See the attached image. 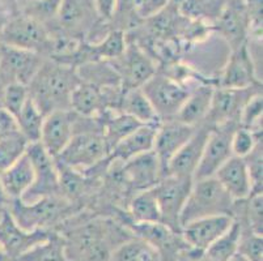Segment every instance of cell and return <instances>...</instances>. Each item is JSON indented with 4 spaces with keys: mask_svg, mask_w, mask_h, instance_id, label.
Returning <instances> with one entry per match:
<instances>
[{
    "mask_svg": "<svg viewBox=\"0 0 263 261\" xmlns=\"http://www.w3.org/2000/svg\"><path fill=\"white\" fill-rule=\"evenodd\" d=\"M231 261H246V260H245V258L242 257V256H241V255H238V253H237V255L234 256V257L232 258Z\"/></svg>",
    "mask_w": 263,
    "mask_h": 261,
    "instance_id": "cell-48",
    "label": "cell"
},
{
    "mask_svg": "<svg viewBox=\"0 0 263 261\" xmlns=\"http://www.w3.org/2000/svg\"><path fill=\"white\" fill-rule=\"evenodd\" d=\"M143 93L149 99L160 122L176 119L190 89L166 73L156 72L144 85Z\"/></svg>",
    "mask_w": 263,
    "mask_h": 261,
    "instance_id": "cell-5",
    "label": "cell"
},
{
    "mask_svg": "<svg viewBox=\"0 0 263 261\" xmlns=\"http://www.w3.org/2000/svg\"><path fill=\"white\" fill-rule=\"evenodd\" d=\"M3 89H4V85H3V83H2V80H0V98H2V93H3Z\"/></svg>",
    "mask_w": 263,
    "mask_h": 261,
    "instance_id": "cell-49",
    "label": "cell"
},
{
    "mask_svg": "<svg viewBox=\"0 0 263 261\" xmlns=\"http://www.w3.org/2000/svg\"><path fill=\"white\" fill-rule=\"evenodd\" d=\"M88 0H62L58 14L54 23H57L61 34L75 37L76 33L83 32L89 21V7ZM76 38V37H75Z\"/></svg>",
    "mask_w": 263,
    "mask_h": 261,
    "instance_id": "cell-25",
    "label": "cell"
},
{
    "mask_svg": "<svg viewBox=\"0 0 263 261\" xmlns=\"http://www.w3.org/2000/svg\"><path fill=\"white\" fill-rule=\"evenodd\" d=\"M238 255L242 256L246 261H263L262 235H257L242 226Z\"/></svg>",
    "mask_w": 263,
    "mask_h": 261,
    "instance_id": "cell-42",
    "label": "cell"
},
{
    "mask_svg": "<svg viewBox=\"0 0 263 261\" xmlns=\"http://www.w3.org/2000/svg\"><path fill=\"white\" fill-rule=\"evenodd\" d=\"M172 0H136L135 12L139 20H148L171 4Z\"/></svg>",
    "mask_w": 263,
    "mask_h": 261,
    "instance_id": "cell-44",
    "label": "cell"
},
{
    "mask_svg": "<svg viewBox=\"0 0 263 261\" xmlns=\"http://www.w3.org/2000/svg\"><path fill=\"white\" fill-rule=\"evenodd\" d=\"M28 98H29L28 86L23 84H9L4 86L0 98V106L4 107L13 118H16Z\"/></svg>",
    "mask_w": 263,
    "mask_h": 261,
    "instance_id": "cell-38",
    "label": "cell"
},
{
    "mask_svg": "<svg viewBox=\"0 0 263 261\" xmlns=\"http://www.w3.org/2000/svg\"><path fill=\"white\" fill-rule=\"evenodd\" d=\"M242 225L237 219H233L228 230L217 238L204 252V257L210 261H231L238 253Z\"/></svg>",
    "mask_w": 263,
    "mask_h": 261,
    "instance_id": "cell-32",
    "label": "cell"
},
{
    "mask_svg": "<svg viewBox=\"0 0 263 261\" xmlns=\"http://www.w3.org/2000/svg\"><path fill=\"white\" fill-rule=\"evenodd\" d=\"M0 210H2V209H0Z\"/></svg>",
    "mask_w": 263,
    "mask_h": 261,
    "instance_id": "cell-50",
    "label": "cell"
},
{
    "mask_svg": "<svg viewBox=\"0 0 263 261\" xmlns=\"http://www.w3.org/2000/svg\"><path fill=\"white\" fill-rule=\"evenodd\" d=\"M118 111L128 115L136 122H139L140 124L160 123L154 107L151 105L149 99L143 93L142 88L123 90Z\"/></svg>",
    "mask_w": 263,
    "mask_h": 261,
    "instance_id": "cell-29",
    "label": "cell"
},
{
    "mask_svg": "<svg viewBox=\"0 0 263 261\" xmlns=\"http://www.w3.org/2000/svg\"><path fill=\"white\" fill-rule=\"evenodd\" d=\"M70 110L84 118H97L106 111L102 90L90 85L80 83L70 98Z\"/></svg>",
    "mask_w": 263,
    "mask_h": 261,
    "instance_id": "cell-27",
    "label": "cell"
},
{
    "mask_svg": "<svg viewBox=\"0 0 263 261\" xmlns=\"http://www.w3.org/2000/svg\"><path fill=\"white\" fill-rule=\"evenodd\" d=\"M101 115H104V121L101 123L102 136H104L105 141H106L109 153L119 141L123 140L126 136L130 135L138 127L142 126L139 122H136L134 118H131V116L126 114H122L119 111L106 110Z\"/></svg>",
    "mask_w": 263,
    "mask_h": 261,
    "instance_id": "cell-30",
    "label": "cell"
},
{
    "mask_svg": "<svg viewBox=\"0 0 263 261\" xmlns=\"http://www.w3.org/2000/svg\"><path fill=\"white\" fill-rule=\"evenodd\" d=\"M257 93H260L259 86L248 88V89L217 88L214 90L211 107L204 123L211 128L229 123L238 124L243 107L248 104V101Z\"/></svg>",
    "mask_w": 263,
    "mask_h": 261,
    "instance_id": "cell-14",
    "label": "cell"
},
{
    "mask_svg": "<svg viewBox=\"0 0 263 261\" xmlns=\"http://www.w3.org/2000/svg\"><path fill=\"white\" fill-rule=\"evenodd\" d=\"M9 203V198L8 196L6 195V191L3 188V184H2V180H0V209H4L7 208Z\"/></svg>",
    "mask_w": 263,
    "mask_h": 261,
    "instance_id": "cell-47",
    "label": "cell"
},
{
    "mask_svg": "<svg viewBox=\"0 0 263 261\" xmlns=\"http://www.w3.org/2000/svg\"><path fill=\"white\" fill-rule=\"evenodd\" d=\"M260 136H262V133H257L254 131L238 126L232 135V153H233V155L245 158L246 155L250 154L253 149L262 141Z\"/></svg>",
    "mask_w": 263,
    "mask_h": 261,
    "instance_id": "cell-40",
    "label": "cell"
},
{
    "mask_svg": "<svg viewBox=\"0 0 263 261\" xmlns=\"http://www.w3.org/2000/svg\"><path fill=\"white\" fill-rule=\"evenodd\" d=\"M236 201L226 192L215 176L194 179L190 193L181 213V229L187 222L212 217V215H232Z\"/></svg>",
    "mask_w": 263,
    "mask_h": 261,
    "instance_id": "cell-3",
    "label": "cell"
},
{
    "mask_svg": "<svg viewBox=\"0 0 263 261\" xmlns=\"http://www.w3.org/2000/svg\"><path fill=\"white\" fill-rule=\"evenodd\" d=\"M29 144L18 129L0 138V174L25 155Z\"/></svg>",
    "mask_w": 263,
    "mask_h": 261,
    "instance_id": "cell-36",
    "label": "cell"
},
{
    "mask_svg": "<svg viewBox=\"0 0 263 261\" xmlns=\"http://www.w3.org/2000/svg\"><path fill=\"white\" fill-rule=\"evenodd\" d=\"M243 159L252 179L253 192H262V141Z\"/></svg>",
    "mask_w": 263,
    "mask_h": 261,
    "instance_id": "cell-43",
    "label": "cell"
},
{
    "mask_svg": "<svg viewBox=\"0 0 263 261\" xmlns=\"http://www.w3.org/2000/svg\"><path fill=\"white\" fill-rule=\"evenodd\" d=\"M233 224L232 215H212L187 222L181 229V235L190 250L204 255L205 250L223 235Z\"/></svg>",
    "mask_w": 263,
    "mask_h": 261,
    "instance_id": "cell-18",
    "label": "cell"
},
{
    "mask_svg": "<svg viewBox=\"0 0 263 261\" xmlns=\"http://www.w3.org/2000/svg\"><path fill=\"white\" fill-rule=\"evenodd\" d=\"M17 129L15 118L4 107L0 106V138Z\"/></svg>",
    "mask_w": 263,
    "mask_h": 261,
    "instance_id": "cell-46",
    "label": "cell"
},
{
    "mask_svg": "<svg viewBox=\"0 0 263 261\" xmlns=\"http://www.w3.org/2000/svg\"><path fill=\"white\" fill-rule=\"evenodd\" d=\"M33 179H34V170L26 153L16 164L0 174V180L9 201L23 197L24 193L32 186Z\"/></svg>",
    "mask_w": 263,
    "mask_h": 261,
    "instance_id": "cell-26",
    "label": "cell"
},
{
    "mask_svg": "<svg viewBox=\"0 0 263 261\" xmlns=\"http://www.w3.org/2000/svg\"><path fill=\"white\" fill-rule=\"evenodd\" d=\"M26 154L34 170V179L32 186L20 200L24 203H33L35 200L51 196H62L59 171L54 158L47 154L40 143L29 144Z\"/></svg>",
    "mask_w": 263,
    "mask_h": 261,
    "instance_id": "cell-6",
    "label": "cell"
},
{
    "mask_svg": "<svg viewBox=\"0 0 263 261\" xmlns=\"http://www.w3.org/2000/svg\"><path fill=\"white\" fill-rule=\"evenodd\" d=\"M80 83L90 84V85L106 89L113 86H122L118 72L114 68L111 62L90 61L76 67Z\"/></svg>",
    "mask_w": 263,
    "mask_h": 261,
    "instance_id": "cell-28",
    "label": "cell"
},
{
    "mask_svg": "<svg viewBox=\"0 0 263 261\" xmlns=\"http://www.w3.org/2000/svg\"><path fill=\"white\" fill-rule=\"evenodd\" d=\"M216 180L234 201H242L253 193V184L243 158L231 157L215 174Z\"/></svg>",
    "mask_w": 263,
    "mask_h": 261,
    "instance_id": "cell-22",
    "label": "cell"
},
{
    "mask_svg": "<svg viewBox=\"0 0 263 261\" xmlns=\"http://www.w3.org/2000/svg\"><path fill=\"white\" fill-rule=\"evenodd\" d=\"M17 128L26 137V140L32 143H38L41 136V129L45 121V114L38 109L37 105L32 98H28L21 111L15 118Z\"/></svg>",
    "mask_w": 263,
    "mask_h": 261,
    "instance_id": "cell-35",
    "label": "cell"
},
{
    "mask_svg": "<svg viewBox=\"0 0 263 261\" xmlns=\"http://www.w3.org/2000/svg\"><path fill=\"white\" fill-rule=\"evenodd\" d=\"M159 124H142V126H139L110 150L109 157L114 161L126 162L134 157L152 152L155 147V138H156V131Z\"/></svg>",
    "mask_w": 263,
    "mask_h": 261,
    "instance_id": "cell-23",
    "label": "cell"
},
{
    "mask_svg": "<svg viewBox=\"0 0 263 261\" xmlns=\"http://www.w3.org/2000/svg\"><path fill=\"white\" fill-rule=\"evenodd\" d=\"M197 127L183 124L177 119L160 122L156 131L154 152L161 164L162 174L165 176L166 166L173 155L187 143L189 138L195 132Z\"/></svg>",
    "mask_w": 263,
    "mask_h": 261,
    "instance_id": "cell-20",
    "label": "cell"
},
{
    "mask_svg": "<svg viewBox=\"0 0 263 261\" xmlns=\"http://www.w3.org/2000/svg\"><path fill=\"white\" fill-rule=\"evenodd\" d=\"M194 179L165 175L154 187L161 213V224L181 234V213L190 193Z\"/></svg>",
    "mask_w": 263,
    "mask_h": 261,
    "instance_id": "cell-8",
    "label": "cell"
},
{
    "mask_svg": "<svg viewBox=\"0 0 263 261\" xmlns=\"http://www.w3.org/2000/svg\"><path fill=\"white\" fill-rule=\"evenodd\" d=\"M124 226L135 238L142 239L159 255L160 261H177L178 257L190 250L182 235L161 222L156 224H134L124 222Z\"/></svg>",
    "mask_w": 263,
    "mask_h": 261,
    "instance_id": "cell-9",
    "label": "cell"
},
{
    "mask_svg": "<svg viewBox=\"0 0 263 261\" xmlns=\"http://www.w3.org/2000/svg\"><path fill=\"white\" fill-rule=\"evenodd\" d=\"M95 11L102 21H110L116 9V0H92Z\"/></svg>",
    "mask_w": 263,
    "mask_h": 261,
    "instance_id": "cell-45",
    "label": "cell"
},
{
    "mask_svg": "<svg viewBox=\"0 0 263 261\" xmlns=\"http://www.w3.org/2000/svg\"><path fill=\"white\" fill-rule=\"evenodd\" d=\"M109 261H160L154 248L139 238L123 242L110 255Z\"/></svg>",
    "mask_w": 263,
    "mask_h": 261,
    "instance_id": "cell-37",
    "label": "cell"
},
{
    "mask_svg": "<svg viewBox=\"0 0 263 261\" xmlns=\"http://www.w3.org/2000/svg\"><path fill=\"white\" fill-rule=\"evenodd\" d=\"M126 46H127V41H126V34L123 30L113 29L106 33L99 42L87 47L90 61L114 62L122 56Z\"/></svg>",
    "mask_w": 263,
    "mask_h": 261,
    "instance_id": "cell-33",
    "label": "cell"
},
{
    "mask_svg": "<svg viewBox=\"0 0 263 261\" xmlns=\"http://www.w3.org/2000/svg\"><path fill=\"white\" fill-rule=\"evenodd\" d=\"M80 84L76 67L46 59L28 84L29 97L38 109L47 114L70 109V98Z\"/></svg>",
    "mask_w": 263,
    "mask_h": 261,
    "instance_id": "cell-1",
    "label": "cell"
},
{
    "mask_svg": "<svg viewBox=\"0 0 263 261\" xmlns=\"http://www.w3.org/2000/svg\"><path fill=\"white\" fill-rule=\"evenodd\" d=\"M51 234L49 230L28 231L18 226L7 208L0 210V250L11 261H16L21 255L44 242Z\"/></svg>",
    "mask_w": 263,
    "mask_h": 261,
    "instance_id": "cell-13",
    "label": "cell"
},
{
    "mask_svg": "<svg viewBox=\"0 0 263 261\" xmlns=\"http://www.w3.org/2000/svg\"><path fill=\"white\" fill-rule=\"evenodd\" d=\"M237 127V123L212 127L205 141L202 158H200L199 166L195 171L194 179L212 178L217 170L223 166L229 158L233 157L232 135Z\"/></svg>",
    "mask_w": 263,
    "mask_h": 261,
    "instance_id": "cell-11",
    "label": "cell"
},
{
    "mask_svg": "<svg viewBox=\"0 0 263 261\" xmlns=\"http://www.w3.org/2000/svg\"><path fill=\"white\" fill-rule=\"evenodd\" d=\"M259 78L257 75V66L249 52L248 43L238 49L232 50L231 56L223 68L220 77L219 88L226 89H248L259 86Z\"/></svg>",
    "mask_w": 263,
    "mask_h": 261,
    "instance_id": "cell-17",
    "label": "cell"
},
{
    "mask_svg": "<svg viewBox=\"0 0 263 261\" xmlns=\"http://www.w3.org/2000/svg\"><path fill=\"white\" fill-rule=\"evenodd\" d=\"M210 131H211V127L207 126L205 123L198 126L195 132L187 140V143L169 161L165 175L194 179L195 171L199 166L200 158H202L203 149H204Z\"/></svg>",
    "mask_w": 263,
    "mask_h": 261,
    "instance_id": "cell-19",
    "label": "cell"
},
{
    "mask_svg": "<svg viewBox=\"0 0 263 261\" xmlns=\"http://www.w3.org/2000/svg\"><path fill=\"white\" fill-rule=\"evenodd\" d=\"M262 92L257 93L248 101V104L241 112L238 126L262 133Z\"/></svg>",
    "mask_w": 263,
    "mask_h": 261,
    "instance_id": "cell-39",
    "label": "cell"
},
{
    "mask_svg": "<svg viewBox=\"0 0 263 261\" xmlns=\"http://www.w3.org/2000/svg\"><path fill=\"white\" fill-rule=\"evenodd\" d=\"M16 261H71L66 253V240L58 231H51L44 242L38 243Z\"/></svg>",
    "mask_w": 263,
    "mask_h": 261,
    "instance_id": "cell-31",
    "label": "cell"
},
{
    "mask_svg": "<svg viewBox=\"0 0 263 261\" xmlns=\"http://www.w3.org/2000/svg\"><path fill=\"white\" fill-rule=\"evenodd\" d=\"M7 210L24 230L55 231V227L72 215L73 205L64 196L44 197L33 203H24L17 198L9 201Z\"/></svg>",
    "mask_w": 263,
    "mask_h": 261,
    "instance_id": "cell-2",
    "label": "cell"
},
{
    "mask_svg": "<svg viewBox=\"0 0 263 261\" xmlns=\"http://www.w3.org/2000/svg\"><path fill=\"white\" fill-rule=\"evenodd\" d=\"M109 157L102 131H78L63 150L54 158L58 167L81 171L99 165Z\"/></svg>",
    "mask_w": 263,
    "mask_h": 261,
    "instance_id": "cell-4",
    "label": "cell"
},
{
    "mask_svg": "<svg viewBox=\"0 0 263 261\" xmlns=\"http://www.w3.org/2000/svg\"><path fill=\"white\" fill-rule=\"evenodd\" d=\"M62 0H32L26 7L25 14L47 28V24L55 21Z\"/></svg>",
    "mask_w": 263,
    "mask_h": 261,
    "instance_id": "cell-41",
    "label": "cell"
},
{
    "mask_svg": "<svg viewBox=\"0 0 263 261\" xmlns=\"http://www.w3.org/2000/svg\"><path fill=\"white\" fill-rule=\"evenodd\" d=\"M130 217L134 224H156L161 222L159 203L154 188L139 191L130 203Z\"/></svg>",
    "mask_w": 263,
    "mask_h": 261,
    "instance_id": "cell-34",
    "label": "cell"
},
{
    "mask_svg": "<svg viewBox=\"0 0 263 261\" xmlns=\"http://www.w3.org/2000/svg\"><path fill=\"white\" fill-rule=\"evenodd\" d=\"M78 114L72 110H57L45 116L38 143L47 154L55 158L71 141L76 132Z\"/></svg>",
    "mask_w": 263,
    "mask_h": 261,
    "instance_id": "cell-15",
    "label": "cell"
},
{
    "mask_svg": "<svg viewBox=\"0 0 263 261\" xmlns=\"http://www.w3.org/2000/svg\"><path fill=\"white\" fill-rule=\"evenodd\" d=\"M118 72L123 90L142 88L157 72L156 63L136 43H127L121 57L111 62Z\"/></svg>",
    "mask_w": 263,
    "mask_h": 261,
    "instance_id": "cell-12",
    "label": "cell"
},
{
    "mask_svg": "<svg viewBox=\"0 0 263 261\" xmlns=\"http://www.w3.org/2000/svg\"><path fill=\"white\" fill-rule=\"evenodd\" d=\"M214 90L211 85H199L190 90L177 114V121L191 127H198L204 123L211 107Z\"/></svg>",
    "mask_w": 263,
    "mask_h": 261,
    "instance_id": "cell-24",
    "label": "cell"
},
{
    "mask_svg": "<svg viewBox=\"0 0 263 261\" xmlns=\"http://www.w3.org/2000/svg\"><path fill=\"white\" fill-rule=\"evenodd\" d=\"M46 61L40 52L9 47L0 43V80L3 85L28 84Z\"/></svg>",
    "mask_w": 263,
    "mask_h": 261,
    "instance_id": "cell-10",
    "label": "cell"
},
{
    "mask_svg": "<svg viewBox=\"0 0 263 261\" xmlns=\"http://www.w3.org/2000/svg\"><path fill=\"white\" fill-rule=\"evenodd\" d=\"M50 38L49 28L28 14L11 18L0 28V43L42 55L47 51Z\"/></svg>",
    "mask_w": 263,
    "mask_h": 261,
    "instance_id": "cell-7",
    "label": "cell"
},
{
    "mask_svg": "<svg viewBox=\"0 0 263 261\" xmlns=\"http://www.w3.org/2000/svg\"><path fill=\"white\" fill-rule=\"evenodd\" d=\"M124 179L138 191L154 188L164 176L159 158L155 152H148L123 162Z\"/></svg>",
    "mask_w": 263,
    "mask_h": 261,
    "instance_id": "cell-21",
    "label": "cell"
},
{
    "mask_svg": "<svg viewBox=\"0 0 263 261\" xmlns=\"http://www.w3.org/2000/svg\"><path fill=\"white\" fill-rule=\"evenodd\" d=\"M221 38L227 41L232 50L245 45L248 33L252 28V20L245 0H226L224 8L215 21Z\"/></svg>",
    "mask_w": 263,
    "mask_h": 261,
    "instance_id": "cell-16",
    "label": "cell"
}]
</instances>
